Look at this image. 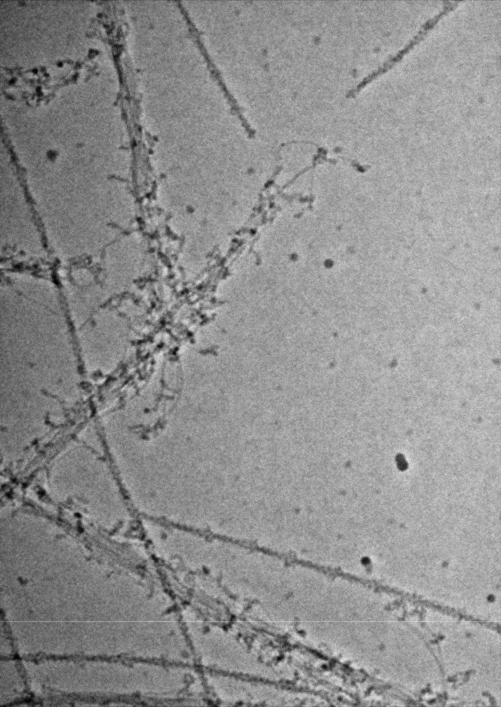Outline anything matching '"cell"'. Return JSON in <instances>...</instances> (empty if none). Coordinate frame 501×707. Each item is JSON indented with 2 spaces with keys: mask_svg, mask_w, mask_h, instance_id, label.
Returning <instances> with one entry per match:
<instances>
[{
  "mask_svg": "<svg viewBox=\"0 0 501 707\" xmlns=\"http://www.w3.org/2000/svg\"><path fill=\"white\" fill-rule=\"evenodd\" d=\"M456 3H457L448 2V5L445 6L443 10H441L439 12V14H438L435 17L426 21L423 25L420 32L414 37V38H413V39L410 41V42L408 44L406 45V46L403 49L399 51V52L395 57H393L389 60L386 61L384 64V65L380 66L377 70L373 71L369 76L366 77L362 81H360L357 84V86H356L354 88L349 91L348 95L351 96L354 95L366 83L370 81L373 77L384 72L389 67L393 66L395 62L399 61L404 54H406L409 50H411V48H412V47L415 44H416L421 39H422V37L426 35L429 30H430L437 23V21L442 17V16L445 14L450 10H451L455 6Z\"/></svg>",
  "mask_w": 501,
  "mask_h": 707,
  "instance_id": "6da1fadb",
  "label": "cell"
}]
</instances>
